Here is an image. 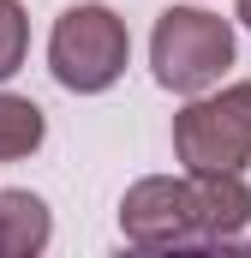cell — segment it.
I'll return each mask as SVG.
<instances>
[{
	"label": "cell",
	"mask_w": 251,
	"mask_h": 258,
	"mask_svg": "<svg viewBox=\"0 0 251 258\" xmlns=\"http://www.w3.org/2000/svg\"><path fill=\"white\" fill-rule=\"evenodd\" d=\"M42 138H48L42 108H36L30 96H12V90H0V162H18V156H30Z\"/></svg>",
	"instance_id": "52a82bcc"
},
{
	"label": "cell",
	"mask_w": 251,
	"mask_h": 258,
	"mask_svg": "<svg viewBox=\"0 0 251 258\" xmlns=\"http://www.w3.org/2000/svg\"><path fill=\"white\" fill-rule=\"evenodd\" d=\"M126 60H132L126 18L114 6H102V0L66 6L54 18V30H48V72L66 90H78V96H96V90L120 84Z\"/></svg>",
	"instance_id": "6da1fadb"
},
{
	"label": "cell",
	"mask_w": 251,
	"mask_h": 258,
	"mask_svg": "<svg viewBox=\"0 0 251 258\" xmlns=\"http://www.w3.org/2000/svg\"><path fill=\"white\" fill-rule=\"evenodd\" d=\"M48 240H54L48 204L24 186H6L0 192V258H36L48 252Z\"/></svg>",
	"instance_id": "8992f818"
},
{
	"label": "cell",
	"mask_w": 251,
	"mask_h": 258,
	"mask_svg": "<svg viewBox=\"0 0 251 258\" xmlns=\"http://www.w3.org/2000/svg\"><path fill=\"white\" fill-rule=\"evenodd\" d=\"M239 24H245V30H251V0H239Z\"/></svg>",
	"instance_id": "9c48e42d"
},
{
	"label": "cell",
	"mask_w": 251,
	"mask_h": 258,
	"mask_svg": "<svg viewBox=\"0 0 251 258\" xmlns=\"http://www.w3.org/2000/svg\"><path fill=\"white\" fill-rule=\"evenodd\" d=\"M186 174H191V168H186ZM191 192H197V210H203L209 246H233V240L251 228L245 168H197V174H191Z\"/></svg>",
	"instance_id": "5b68a950"
},
{
	"label": "cell",
	"mask_w": 251,
	"mask_h": 258,
	"mask_svg": "<svg viewBox=\"0 0 251 258\" xmlns=\"http://www.w3.org/2000/svg\"><path fill=\"white\" fill-rule=\"evenodd\" d=\"M174 156L197 168H245L251 162V84H227L221 96H191L174 114Z\"/></svg>",
	"instance_id": "3957f363"
},
{
	"label": "cell",
	"mask_w": 251,
	"mask_h": 258,
	"mask_svg": "<svg viewBox=\"0 0 251 258\" xmlns=\"http://www.w3.org/2000/svg\"><path fill=\"white\" fill-rule=\"evenodd\" d=\"M150 66H156L162 90L203 96L233 66V24L203 6H168L150 30Z\"/></svg>",
	"instance_id": "7a4b0ae2"
},
{
	"label": "cell",
	"mask_w": 251,
	"mask_h": 258,
	"mask_svg": "<svg viewBox=\"0 0 251 258\" xmlns=\"http://www.w3.org/2000/svg\"><path fill=\"white\" fill-rule=\"evenodd\" d=\"M24 54H30V18L18 0H0V84L24 66Z\"/></svg>",
	"instance_id": "ba28073f"
},
{
	"label": "cell",
	"mask_w": 251,
	"mask_h": 258,
	"mask_svg": "<svg viewBox=\"0 0 251 258\" xmlns=\"http://www.w3.org/2000/svg\"><path fill=\"white\" fill-rule=\"evenodd\" d=\"M120 234L144 252H180V246H209L203 210L191 192V174H150L120 198Z\"/></svg>",
	"instance_id": "277c9868"
}]
</instances>
